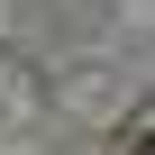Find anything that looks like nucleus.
<instances>
[{
  "label": "nucleus",
  "instance_id": "1",
  "mask_svg": "<svg viewBox=\"0 0 155 155\" xmlns=\"http://www.w3.org/2000/svg\"><path fill=\"white\" fill-rule=\"evenodd\" d=\"M146 155H155V146H146Z\"/></svg>",
  "mask_w": 155,
  "mask_h": 155
}]
</instances>
